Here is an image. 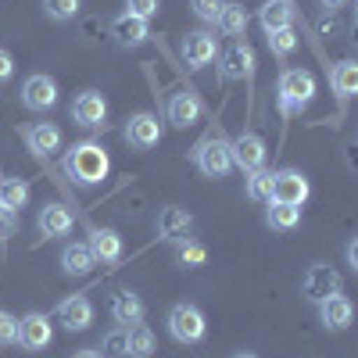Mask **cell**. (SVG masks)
I'll list each match as a JSON object with an SVG mask.
<instances>
[{"label": "cell", "instance_id": "1", "mask_svg": "<svg viewBox=\"0 0 358 358\" xmlns=\"http://www.w3.org/2000/svg\"><path fill=\"white\" fill-rule=\"evenodd\" d=\"M108 169H111V158L94 140L72 143V151L65 155V172L79 187H94V183H101V179H108Z\"/></svg>", "mask_w": 358, "mask_h": 358}, {"label": "cell", "instance_id": "2", "mask_svg": "<svg viewBox=\"0 0 358 358\" xmlns=\"http://www.w3.org/2000/svg\"><path fill=\"white\" fill-rule=\"evenodd\" d=\"M315 76L308 69H287L280 76V86H276V101H280V111L283 115H297V111H305L312 101H315Z\"/></svg>", "mask_w": 358, "mask_h": 358}, {"label": "cell", "instance_id": "3", "mask_svg": "<svg viewBox=\"0 0 358 358\" xmlns=\"http://www.w3.org/2000/svg\"><path fill=\"white\" fill-rule=\"evenodd\" d=\"M165 322H169V334H172L176 344H197V341H204V334H208L204 312H201L197 305H190V301L172 305Z\"/></svg>", "mask_w": 358, "mask_h": 358}, {"label": "cell", "instance_id": "4", "mask_svg": "<svg viewBox=\"0 0 358 358\" xmlns=\"http://www.w3.org/2000/svg\"><path fill=\"white\" fill-rule=\"evenodd\" d=\"M194 165L201 169V176L208 179H226L236 165H233V151H229V140L222 136H208L197 143V151H194Z\"/></svg>", "mask_w": 358, "mask_h": 358}, {"label": "cell", "instance_id": "5", "mask_svg": "<svg viewBox=\"0 0 358 358\" xmlns=\"http://www.w3.org/2000/svg\"><path fill=\"white\" fill-rule=\"evenodd\" d=\"M308 194H312V183H308L305 172H297V169H280V172H273V201L301 208V204L308 201Z\"/></svg>", "mask_w": 358, "mask_h": 358}, {"label": "cell", "instance_id": "6", "mask_svg": "<svg viewBox=\"0 0 358 358\" xmlns=\"http://www.w3.org/2000/svg\"><path fill=\"white\" fill-rule=\"evenodd\" d=\"M162 122H158V115H151V111H136L129 122H126V143L129 147H136V151H151V147H158L162 143Z\"/></svg>", "mask_w": 358, "mask_h": 358}, {"label": "cell", "instance_id": "7", "mask_svg": "<svg viewBox=\"0 0 358 358\" xmlns=\"http://www.w3.org/2000/svg\"><path fill=\"white\" fill-rule=\"evenodd\" d=\"M72 122L83 129H101L108 122V101L97 90H83V94L72 101Z\"/></svg>", "mask_w": 358, "mask_h": 358}, {"label": "cell", "instance_id": "8", "mask_svg": "<svg viewBox=\"0 0 358 358\" xmlns=\"http://www.w3.org/2000/svg\"><path fill=\"white\" fill-rule=\"evenodd\" d=\"M22 104L29 108V111H50L54 104H57V83H54V76H43V72H36V76H29L25 83H22Z\"/></svg>", "mask_w": 358, "mask_h": 358}, {"label": "cell", "instance_id": "9", "mask_svg": "<svg viewBox=\"0 0 358 358\" xmlns=\"http://www.w3.org/2000/svg\"><path fill=\"white\" fill-rule=\"evenodd\" d=\"M54 315L62 319V326H65L69 334H83V330H90V322H94L97 308H94V301H90V297L72 294V297H65V301L54 308Z\"/></svg>", "mask_w": 358, "mask_h": 358}, {"label": "cell", "instance_id": "10", "mask_svg": "<svg viewBox=\"0 0 358 358\" xmlns=\"http://www.w3.org/2000/svg\"><path fill=\"white\" fill-rule=\"evenodd\" d=\"M222 79H251L255 76V50L248 40H233L222 50V65H219Z\"/></svg>", "mask_w": 358, "mask_h": 358}, {"label": "cell", "instance_id": "11", "mask_svg": "<svg viewBox=\"0 0 358 358\" xmlns=\"http://www.w3.org/2000/svg\"><path fill=\"white\" fill-rule=\"evenodd\" d=\"M22 140L36 158H50L54 151H62V129L54 122H29L22 126Z\"/></svg>", "mask_w": 358, "mask_h": 358}, {"label": "cell", "instance_id": "12", "mask_svg": "<svg viewBox=\"0 0 358 358\" xmlns=\"http://www.w3.org/2000/svg\"><path fill=\"white\" fill-rule=\"evenodd\" d=\"M319 322L330 334H344L348 326L355 322V305L348 294H330L326 301H319Z\"/></svg>", "mask_w": 358, "mask_h": 358}, {"label": "cell", "instance_id": "13", "mask_svg": "<svg viewBox=\"0 0 358 358\" xmlns=\"http://www.w3.org/2000/svg\"><path fill=\"white\" fill-rule=\"evenodd\" d=\"M50 341H54V326H50V319L43 312H29V315L18 319V344L25 351H40Z\"/></svg>", "mask_w": 358, "mask_h": 358}, {"label": "cell", "instance_id": "14", "mask_svg": "<svg viewBox=\"0 0 358 358\" xmlns=\"http://www.w3.org/2000/svg\"><path fill=\"white\" fill-rule=\"evenodd\" d=\"M229 151H233V165L236 169H244V172H255V169H265V140L258 133H241L233 143H229Z\"/></svg>", "mask_w": 358, "mask_h": 358}, {"label": "cell", "instance_id": "15", "mask_svg": "<svg viewBox=\"0 0 358 358\" xmlns=\"http://www.w3.org/2000/svg\"><path fill=\"white\" fill-rule=\"evenodd\" d=\"M305 297H308V301H326V297H330V294H341V273H337V268L334 265H312L308 268V273H305Z\"/></svg>", "mask_w": 358, "mask_h": 358}, {"label": "cell", "instance_id": "16", "mask_svg": "<svg viewBox=\"0 0 358 358\" xmlns=\"http://www.w3.org/2000/svg\"><path fill=\"white\" fill-rule=\"evenodd\" d=\"M215 50H219V43H215L212 33H187V36H183V47H179V54H183V62H187L190 69L212 65V62H215Z\"/></svg>", "mask_w": 358, "mask_h": 358}, {"label": "cell", "instance_id": "17", "mask_svg": "<svg viewBox=\"0 0 358 358\" xmlns=\"http://www.w3.org/2000/svg\"><path fill=\"white\" fill-rule=\"evenodd\" d=\"M165 115H169V122H172L176 129H187V126H194L197 118H201V101L190 94V90H179V94L169 97Z\"/></svg>", "mask_w": 358, "mask_h": 358}, {"label": "cell", "instance_id": "18", "mask_svg": "<svg viewBox=\"0 0 358 358\" xmlns=\"http://www.w3.org/2000/svg\"><path fill=\"white\" fill-rule=\"evenodd\" d=\"M143 297L136 294V290H115L111 294V319L118 322V326H136V322H143Z\"/></svg>", "mask_w": 358, "mask_h": 358}, {"label": "cell", "instance_id": "19", "mask_svg": "<svg viewBox=\"0 0 358 358\" xmlns=\"http://www.w3.org/2000/svg\"><path fill=\"white\" fill-rule=\"evenodd\" d=\"M111 36H115V43H118V47L133 50V47H143L147 40H151V29H147V22H143V18L122 15V18H115V22H111Z\"/></svg>", "mask_w": 358, "mask_h": 358}, {"label": "cell", "instance_id": "20", "mask_svg": "<svg viewBox=\"0 0 358 358\" xmlns=\"http://www.w3.org/2000/svg\"><path fill=\"white\" fill-rule=\"evenodd\" d=\"M190 226H194V215L187 212V208H176V204L162 208V215H158V236H162V241L179 244L190 233Z\"/></svg>", "mask_w": 358, "mask_h": 358}, {"label": "cell", "instance_id": "21", "mask_svg": "<svg viewBox=\"0 0 358 358\" xmlns=\"http://www.w3.org/2000/svg\"><path fill=\"white\" fill-rule=\"evenodd\" d=\"M294 18H297L294 0H265V4L258 8V22H262L265 33H276V29L294 25Z\"/></svg>", "mask_w": 358, "mask_h": 358}, {"label": "cell", "instance_id": "22", "mask_svg": "<svg viewBox=\"0 0 358 358\" xmlns=\"http://www.w3.org/2000/svg\"><path fill=\"white\" fill-rule=\"evenodd\" d=\"M90 255H94V262H118L122 258V236H118L115 229H108V226H101V229H94L90 233Z\"/></svg>", "mask_w": 358, "mask_h": 358}, {"label": "cell", "instance_id": "23", "mask_svg": "<svg viewBox=\"0 0 358 358\" xmlns=\"http://www.w3.org/2000/svg\"><path fill=\"white\" fill-rule=\"evenodd\" d=\"M40 233L50 236V241H57V236H69L72 233V212L65 204H43V212H40Z\"/></svg>", "mask_w": 358, "mask_h": 358}, {"label": "cell", "instance_id": "24", "mask_svg": "<svg viewBox=\"0 0 358 358\" xmlns=\"http://www.w3.org/2000/svg\"><path fill=\"white\" fill-rule=\"evenodd\" d=\"M265 222H268V229H276V233H294L297 226H301V208L280 204V201H268Z\"/></svg>", "mask_w": 358, "mask_h": 358}, {"label": "cell", "instance_id": "25", "mask_svg": "<svg viewBox=\"0 0 358 358\" xmlns=\"http://www.w3.org/2000/svg\"><path fill=\"white\" fill-rule=\"evenodd\" d=\"M330 86H334V94L341 101L355 97L358 94V62H337L330 69Z\"/></svg>", "mask_w": 358, "mask_h": 358}, {"label": "cell", "instance_id": "26", "mask_svg": "<svg viewBox=\"0 0 358 358\" xmlns=\"http://www.w3.org/2000/svg\"><path fill=\"white\" fill-rule=\"evenodd\" d=\"M215 25H219V33H226V36H244V29H248V8L236 4V0H226V4L219 8Z\"/></svg>", "mask_w": 358, "mask_h": 358}, {"label": "cell", "instance_id": "27", "mask_svg": "<svg viewBox=\"0 0 358 358\" xmlns=\"http://www.w3.org/2000/svg\"><path fill=\"white\" fill-rule=\"evenodd\" d=\"M94 265H97V262H94V255H90L86 244H79V241L65 244V251H62V268H65L69 276H86Z\"/></svg>", "mask_w": 358, "mask_h": 358}, {"label": "cell", "instance_id": "28", "mask_svg": "<svg viewBox=\"0 0 358 358\" xmlns=\"http://www.w3.org/2000/svg\"><path fill=\"white\" fill-rule=\"evenodd\" d=\"M29 183L25 179H0V208H8V212H18V208H25L29 204Z\"/></svg>", "mask_w": 358, "mask_h": 358}, {"label": "cell", "instance_id": "29", "mask_svg": "<svg viewBox=\"0 0 358 358\" xmlns=\"http://www.w3.org/2000/svg\"><path fill=\"white\" fill-rule=\"evenodd\" d=\"M126 355L129 358H151L155 355V334L143 322L129 326V341H126Z\"/></svg>", "mask_w": 358, "mask_h": 358}, {"label": "cell", "instance_id": "30", "mask_svg": "<svg viewBox=\"0 0 358 358\" xmlns=\"http://www.w3.org/2000/svg\"><path fill=\"white\" fill-rule=\"evenodd\" d=\"M248 197L258 201V204H268V201H273V172H268V169L248 172Z\"/></svg>", "mask_w": 358, "mask_h": 358}, {"label": "cell", "instance_id": "31", "mask_svg": "<svg viewBox=\"0 0 358 358\" xmlns=\"http://www.w3.org/2000/svg\"><path fill=\"white\" fill-rule=\"evenodd\" d=\"M176 258H179V265H183V268H201V265L208 262V251H204V244L183 236V241H179V248H176Z\"/></svg>", "mask_w": 358, "mask_h": 358}, {"label": "cell", "instance_id": "32", "mask_svg": "<svg viewBox=\"0 0 358 358\" xmlns=\"http://www.w3.org/2000/svg\"><path fill=\"white\" fill-rule=\"evenodd\" d=\"M297 43H301V36L294 33V25L276 29V33H268V47H273V54H276V57H290V54L297 50Z\"/></svg>", "mask_w": 358, "mask_h": 358}, {"label": "cell", "instance_id": "33", "mask_svg": "<svg viewBox=\"0 0 358 358\" xmlns=\"http://www.w3.org/2000/svg\"><path fill=\"white\" fill-rule=\"evenodd\" d=\"M83 8V0H43V15L50 22H72Z\"/></svg>", "mask_w": 358, "mask_h": 358}, {"label": "cell", "instance_id": "34", "mask_svg": "<svg viewBox=\"0 0 358 358\" xmlns=\"http://www.w3.org/2000/svg\"><path fill=\"white\" fill-rule=\"evenodd\" d=\"M158 11H162V0H126V15H133V18L151 22Z\"/></svg>", "mask_w": 358, "mask_h": 358}, {"label": "cell", "instance_id": "35", "mask_svg": "<svg viewBox=\"0 0 358 358\" xmlns=\"http://www.w3.org/2000/svg\"><path fill=\"white\" fill-rule=\"evenodd\" d=\"M126 341H129V326H115L104 334V351L108 355H126Z\"/></svg>", "mask_w": 358, "mask_h": 358}, {"label": "cell", "instance_id": "36", "mask_svg": "<svg viewBox=\"0 0 358 358\" xmlns=\"http://www.w3.org/2000/svg\"><path fill=\"white\" fill-rule=\"evenodd\" d=\"M226 4V0H190V8H194V15L201 18V22H212L215 25V18H219V8Z\"/></svg>", "mask_w": 358, "mask_h": 358}, {"label": "cell", "instance_id": "37", "mask_svg": "<svg viewBox=\"0 0 358 358\" xmlns=\"http://www.w3.org/2000/svg\"><path fill=\"white\" fill-rule=\"evenodd\" d=\"M8 344H18V319L0 312V348H8Z\"/></svg>", "mask_w": 358, "mask_h": 358}, {"label": "cell", "instance_id": "38", "mask_svg": "<svg viewBox=\"0 0 358 358\" xmlns=\"http://www.w3.org/2000/svg\"><path fill=\"white\" fill-rule=\"evenodd\" d=\"M11 76H15V57H11L4 47H0V86H4Z\"/></svg>", "mask_w": 358, "mask_h": 358}, {"label": "cell", "instance_id": "39", "mask_svg": "<svg viewBox=\"0 0 358 358\" xmlns=\"http://www.w3.org/2000/svg\"><path fill=\"white\" fill-rule=\"evenodd\" d=\"M18 229V212H8V208H0V233L11 236Z\"/></svg>", "mask_w": 358, "mask_h": 358}, {"label": "cell", "instance_id": "40", "mask_svg": "<svg viewBox=\"0 0 358 358\" xmlns=\"http://www.w3.org/2000/svg\"><path fill=\"white\" fill-rule=\"evenodd\" d=\"M348 265H351L355 273H358V236H355V241L348 244Z\"/></svg>", "mask_w": 358, "mask_h": 358}, {"label": "cell", "instance_id": "41", "mask_svg": "<svg viewBox=\"0 0 358 358\" xmlns=\"http://www.w3.org/2000/svg\"><path fill=\"white\" fill-rule=\"evenodd\" d=\"M319 4H322L326 11H337V8H344V4H348V0H319Z\"/></svg>", "mask_w": 358, "mask_h": 358}, {"label": "cell", "instance_id": "42", "mask_svg": "<svg viewBox=\"0 0 358 358\" xmlns=\"http://www.w3.org/2000/svg\"><path fill=\"white\" fill-rule=\"evenodd\" d=\"M76 358H104V355H101V351H94V348H86V351H79Z\"/></svg>", "mask_w": 358, "mask_h": 358}, {"label": "cell", "instance_id": "43", "mask_svg": "<svg viewBox=\"0 0 358 358\" xmlns=\"http://www.w3.org/2000/svg\"><path fill=\"white\" fill-rule=\"evenodd\" d=\"M233 358H258V355H255V351H236Z\"/></svg>", "mask_w": 358, "mask_h": 358}, {"label": "cell", "instance_id": "44", "mask_svg": "<svg viewBox=\"0 0 358 358\" xmlns=\"http://www.w3.org/2000/svg\"><path fill=\"white\" fill-rule=\"evenodd\" d=\"M0 179H4V172H0Z\"/></svg>", "mask_w": 358, "mask_h": 358}]
</instances>
